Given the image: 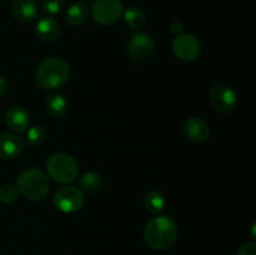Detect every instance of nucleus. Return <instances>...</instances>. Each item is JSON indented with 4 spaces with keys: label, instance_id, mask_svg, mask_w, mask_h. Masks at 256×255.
Listing matches in <instances>:
<instances>
[{
    "label": "nucleus",
    "instance_id": "nucleus-12",
    "mask_svg": "<svg viewBox=\"0 0 256 255\" xmlns=\"http://www.w3.org/2000/svg\"><path fill=\"white\" fill-rule=\"evenodd\" d=\"M5 124L14 132H26L30 124V115L22 106H10L5 112Z\"/></svg>",
    "mask_w": 256,
    "mask_h": 255
},
{
    "label": "nucleus",
    "instance_id": "nucleus-2",
    "mask_svg": "<svg viewBox=\"0 0 256 255\" xmlns=\"http://www.w3.org/2000/svg\"><path fill=\"white\" fill-rule=\"evenodd\" d=\"M72 76L69 62L62 58H46L39 62L35 70V79L44 89H58Z\"/></svg>",
    "mask_w": 256,
    "mask_h": 255
},
{
    "label": "nucleus",
    "instance_id": "nucleus-20",
    "mask_svg": "<svg viewBox=\"0 0 256 255\" xmlns=\"http://www.w3.org/2000/svg\"><path fill=\"white\" fill-rule=\"evenodd\" d=\"M46 139V132L40 125H35L28 129L26 132V142L32 146H40Z\"/></svg>",
    "mask_w": 256,
    "mask_h": 255
},
{
    "label": "nucleus",
    "instance_id": "nucleus-14",
    "mask_svg": "<svg viewBox=\"0 0 256 255\" xmlns=\"http://www.w3.org/2000/svg\"><path fill=\"white\" fill-rule=\"evenodd\" d=\"M35 32L38 38L45 42H52L59 38L60 35V25L54 18L44 16L38 20Z\"/></svg>",
    "mask_w": 256,
    "mask_h": 255
},
{
    "label": "nucleus",
    "instance_id": "nucleus-8",
    "mask_svg": "<svg viewBox=\"0 0 256 255\" xmlns=\"http://www.w3.org/2000/svg\"><path fill=\"white\" fill-rule=\"evenodd\" d=\"M209 102L215 112L220 114H230L238 106V95L228 85L219 84L210 89Z\"/></svg>",
    "mask_w": 256,
    "mask_h": 255
},
{
    "label": "nucleus",
    "instance_id": "nucleus-6",
    "mask_svg": "<svg viewBox=\"0 0 256 255\" xmlns=\"http://www.w3.org/2000/svg\"><path fill=\"white\" fill-rule=\"evenodd\" d=\"M155 52V42L146 32H135L126 44V54L132 62H142L149 60Z\"/></svg>",
    "mask_w": 256,
    "mask_h": 255
},
{
    "label": "nucleus",
    "instance_id": "nucleus-3",
    "mask_svg": "<svg viewBox=\"0 0 256 255\" xmlns=\"http://www.w3.org/2000/svg\"><path fill=\"white\" fill-rule=\"evenodd\" d=\"M16 189L29 200L39 202L49 194V176L40 169H26L16 178Z\"/></svg>",
    "mask_w": 256,
    "mask_h": 255
},
{
    "label": "nucleus",
    "instance_id": "nucleus-15",
    "mask_svg": "<svg viewBox=\"0 0 256 255\" xmlns=\"http://www.w3.org/2000/svg\"><path fill=\"white\" fill-rule=\"evenodd\" d=\"M88 16H89V9L86 4L82 2H72L65 10V22L70 26H80L86 22Z\"/></svg>",
    "mask_w": 256,
    "mask_h": 255
},
{
    "label": "nucleus",
    "instance_id": "nucleus-9",
    "mask_svg": "<svg viewBox=\"0 0 256 255\" xmlns=\"http://www.w3.org/2000/svg\"><path fill=\"white\" fill-rule=\"evenodd\" d=\"M200 42L194 35L192 34H182L175 36L174 42H172V52L182 62H192V60L198 59L200 54Z\"/></svg>",
    "mask_w": 256,
    "mask_h": 255
},
{
    "label": "nucleus",
    "instance_id": "nucleus-18",
    "mask_svg": "<svg viewBox=\"0 0 256 255\" xmlns=\"http://www.w3.org/2000/svg\"><path fill=\"white\" fill-rule=\"evenodd\" d=\"M165 205H166V200H165L164 195L156 190H150L146 192L144 198V206L150 214H159L164 210Z\"/></svg>",
    "mask_w": 256,
    "mask_h": 255
},
{
    "label": "nucleus",
    "instance_id": "nucleus-13",
    "mask_svg": "<svg viewBox=\"0 0 256 255\" xmlns=\"http://www.w3.org/2000/svg\"><path fill=\"white\" fill-rule=\"evenodd\" d=\"M12 14L22 24L32 22L38 16V6L34 0H12Z\"/></svg>",
    "mask_w": 256,
    "mask_h": 255
},
{
    "label": "nucleus",
    "instance_id": "nucleus-4",
    "mask_svg": "<svg viewBox=\"0 0 256 255\" xmlns=\"http://www.w3.org/2000/svg\"><path fill=\"white\" fill-rule=\"evenodd\" d=\"M48 176L59 184H70L75 182L79 174L78 162L66 152H55L46 162Z\"/></svg>",
    "mask_w": 256,
    "mask_h": 255
},
{
    "label": "nucleus",
    "instance_id": "nucleus-17",
    "mask_svg": "<svg viewBox=\"0 0 256 255\" xmlns=\"http://www.w3.org/2000/svg\"><path fill=\"white\" fill-rule=\"evenodd\" d=\"M122 15L126 25L132 30H142L146 24L144 12L139 6H129L122 12Z\"/></svg>",
    "mask_w": 256,
    "mask_h": 255
},
{
    "label": "nucleus",
    "instance_id": "nucleus-24",
    "mask_svg": "<svg viewBox=\"0 0 256 255\" xmlns=\"http://www.w3.org/2000/svg\"><path fill=\"white\" fill-rule=\"evenodd\" d=\"M170 32H172V35H175V36L182 34V32H184V25H182L180 22H172V26H170Z\"/></svg>",
    "mask_w": 256,
    "mask_h": 255
},
{
    "label": "nucleus",
    "instance_id": "nucleus-21",
    "mask_svg": "<svg viewBox=\"0 0 256 255\" xmlns=\"http://www.w3.org/2000/svg\"><path fill=\"white\" fill-rule=\"evenodd\" d=\"M18 198H19V190L16 189L15 185L5 184L0 188V202L2 204H12L16 202Z\"/></svg>",
    "mask_w": 256,
    "mask_h": 255
},
{
    "label": "nucleus",
    "instance_id": "nucleus-19",
    "mask_svg": "<svg viewBox=\"0 0 256 255\" xmlns=\"http://www.w3.org/2000/svg\"><path fill=\"white\" fill-rule=\"evenodd\" d=\"M80 188H82L84 192H89V194H94L98 192L102 186V180L100 178L99 174L92 172H88L85 174L82 175L79 180Z\"/></svg>",
    "mask_w": 256,
    "mask_h": 255
},
{
    "label": "nucleus",
    "instance_id": "nucleus-11",
    "mask_svg": "<svg viewBox=\"0 0 256 255\" xmlns=\"http://www.w3.org/2000/svg\"><path fill=\"white\" fill-rule=\"evenodd\" d=\"M184 135L192 142H204L210 138V126L202 118H189L184 124Z\"/></svg>",
    "mask_w": 256,
    "mask_h": 255
},
{
    "label": "nucleus",
    "instance_id": "nucleus-25",
    "mask_svg": "<svg viewBox=\"0 0 256 255\" xmlns=\"http://www.w3.org/2000/svg\"><path fill=\"white\" fill-rule=\"evenodd\" d=\"M8 88H9V84H8L6 79L4 76L0 75V98L4 96L8 92Z\"/></svg>",
    "mask_w": 256,
    "mask_h": 255
},
{
    "label": "nucleus",
    "instance_id": "nucleus-1",
    "mask_svg": "<svg viewBox=\"0 0 256 255\" xmlns=\"http://www.w3.org/2000/svg\"><path fill=\"white\" fill-rule=\"evenodd\" d=\"M179 236L178 224L170 216H156L144 229V242L150 249L165 250L174 245Z\"/></svg>",
    "mask_w": 256,
    "mask_h": 255
},
{
    "label": "nucleus",
    "instance_id": "nucleus-16",
    "mask_svg": "<svg viewBox=\"0 0 256 255\" xmlns=\"http://www.w3.org/2000/svg\"><path fill=\"white\" fill-rule=\"evenodd\" d=\"M45 106L50 115L62 118L69 112V102L62 94H49L45 99Z\"/></svg>",
    "mask_w": 256,
    "mask_h": 255
},
{
    "label": "nucleus",
    "instance_id": "nucleus-22",
    "mask_svg": "<svg viewBox=\"0 0 256 255\" xmlns=\"http://www.w3.org/2000/svg\"><path fill=\"white\" fill-rule=\"evenodd\" d=\"M65 6L64 0H44L42 2V9L45 12L50 15H58L62 12Z\"/></svg>",
    "mask_w": 256,
    "mask_h": 255
},
{
    "label": "nucleus",
    "instance_id": "nucleus-26",
    "mask_svg": "<svg viewBox=\"0 0 256 255\" xmlns=\"http://www.w3.org/2000/svg\"><path fill=\"white\" fill-rule=\"evenodd\" d=\"M88 2H95V0H88Z\"/></svg>",
    "mask_w": 256,
    "mask_h": 255
},
{
    "label": "nucleus",
    "instance_id": "nucleus-7",
    "mask_svg": "<svg viewBox=\"0 0 256 255\" xmlns=\"http://www.w3.org/2000/svg\"><path fill=\"white\" fill-rule=\"evenodd\" d=\"M52 202H54L55 208L62 212L72 214V212H79L84 206L85 198L79 188L68 185L55 192Z\"/></svg>",
    "mask_w": 256,
    "mask_h": 255
},
{
    "label": "nucleus",
    "instance_id": "nucleus-10",
    "mask_svg": "<svg viewBox=\"0 0 256 255\" xmlns=\"http://www.w3.org/2000/svg\"><path fill=\"white\" fill-rule=\"evenodd\" d=\"M25 148V140L16 132H2L0 134V158L15 159Z\"/></svg>",
    "mask_w": 256,
    "mask_h": 255
},
{
    "label": "nucleus",
    "instance_id": "nucleus-5",
    "mask_svg": "<svg viewBox=\"0 0 256 255\" xmlns=\"http://www.w3.org/2000/svg\"><path fill=\"white\" fill-rule=\"evenodd\" d=\"M124 12L120 0H95L92 6V15L95 22L104 26H110L119 22Z\"/></svg>",
    "mask_w": 256,
    "mask_h": 255
},
{
    "label": "nucleus",
    "instance_id": "nucleus-23",
    "mask_svg": "<svg viewBox=\"0 0 256 255\" xmlns=\"http://www.w3.org/2000/svg\"><path fill=\"white\" fill-rule=\"evenodd\" d=\"M236 255H256V244L254 242H245L239 248Z\"/></svg>",
    "mask_w": 256,
    "mask_h": 255
}]
</instances>
